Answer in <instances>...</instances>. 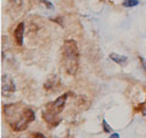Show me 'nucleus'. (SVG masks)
Masks as SVG:
<instances>
[{
  "mask_svg": "<svg viewBox=\"0 0 146 138\" xmlns=\"http://www.w3.org/2000/svg\"><path fill=\"white\" fill-rule=\"evenodd\" d=\"M42 115H43V119L45 120V122H46L50 127H56L58 123L62 121V119L58 116V114H54L51 111H49L48 109L43 110Z\"/></svg>",
  "mask_w": 146,
  "mask_h": 138,
  "instance_id": "obj_5",
  "label": "nucleus"
},
{
  "mask_svg": "<svg viewBox=\"0 0 146 138\" xmlns=\"http://www.w3.org/2000/svg\"><path fill=\"white\" fill-rule=\"evenodd\" d=\"M68 94L70 93H65L63 95L58 96L55 102H51V103L46 104V108L45 109H48L49 111H51L54 114H60L63 110V108H65V104H66V100L68 98Z\"/></svg>",
  "mask_w": 146,
  "mask_h": 138,
  "instance_id": "obj_3",
  "label": "nucleus"
},
{
  "mask_svg": "<svg viewBox=\"0 0 146 138\" xmlns=\"http://www.w3.org/2000/svg\"><path fill=\"white\" fill-rule=\"evenodd\" d=\"M40 3H42V4H44V5L46 6V9H49V10H51V9H54L52 3H50L49 0H40Z\"/></svg>",
  "mask_w": 146,
  "mask_h": 138,
  "instance_id": "obj_11",
  "label": "nucleus"
},
{
  "mask_svg": "<svg viewBox=\"0 0 146 138\" xmlns=\"http://www.w3.org/2000/svg\"><path fill=\"white\" fill-rule=\"evenodd\" d=\"M16 90V86L13 83L12 78L7 75H3L1 77V92L4 95H9Z\"/></svg>",
  "mask_w": 146,
  "mask_h": 138,
  "instance_id": "obj_4",
  "label": "nucleus"
},
{
  "mask_svg": "<svg viewBox=\"0 0 146 138\" xmlns=\"http://www.w3.org/2000/svg\"><path fill=\"white\" fill-rule=\"evenodd\" d=\"M10 3L12 4V5H15V6H20L22 4V0H10Z\"/></svg>",
  "mask_w": 146,
  "mask_h": 138,
  "instance_id": "obj_13",
  "label": "nucleus"
},
{
  "mask_svg": "<svg viewBox=\"0 0 146 138\" xmlns=\"http://www.w3.org/2000/svg\"><path fill=\"white\" fill-rule=\"evenodd\" d=\"M139 60H140V64H141V67H143V71L145 72V75H146V60L143 56H139Z\"/></svg>",
  "mask_w": 146,
  "mask_h": 138,
  "instance_id": "obj_12",
  "label": "nucleus"
},
{
  "mask_svg": "<svg viewBox=\"0 0 146 138\" xmlns=\"http://www.w3.org/2000/svg\"><path fill=\"white\" fill-rule=\"evenodd\" d=\"M63 65L70 76H76L79 68V52L77 42L67 39L63 43Z\"/></svg>",
  "mask_w": 146,
  "mask_h": 138,
  "instance_id": "obj_2",
  "label": "nucleus"
},
{
  "mask_svg": "<svg viewBox=\"0 0 146 138\" xmlns=\"http://www.w3.org/2000/svg\"><path fill=\"white\" fill-rule=\"evenodd\" d=\"M32 137H34V138H45V136L43 135V133H32Z\"/></svg>",
  "mask_w": 146,
  "mask_h": 138,
  "instance_id": "obj_14",
  "label": "nucleus"
},
{
  "mask_svg": "<svg viewBox=\"0 0 146 138\" xmlns=\"http://www.w3.org/2000/svg\"><path fill=\"white\" fill-rule=\"evenodd\" d=\"M4 115L11 128L17 132L26 130L29 123L33 122L35 119L33 110L21 103L4 105Z\"/></svg>",
  "mask_w": 146,
  "mask_h": 138,
  "instance_id": "obj_1",
  "label": "nucleus"
},
{
  "mask_svg": "<svg viewBox=\"0 0 146 138\" xmlns=\"http://www.w3.org/2000/svg\"><path fill=\"white\" fill-rule=\"evenodd\" d=\"M139 5V0H124L123 1V6L124 7H134Z\"/></svg>",
  "mask_w": 146,
  "mask_h": 138,
  "instance_id": "obj_9",
  "label": "nucleus"
},
{
  "mask_svg": "<svg viewBox=\"0 0 146 138\" xmlns=\"http://www.w3.org/2000/svg\"><path fill=\"white\" fill-rule=\"evenodd\" d=\"M111 138H119V135L118 133H111V136H110Z\"/></svg>",
  "mask_w": 146,
  "mask_h": 138,
  "instance_id": "obj_15",
  "label": "nucleus"
},
{
  "mask_svg": "<svg viewBox=\"0 0 146 138\" xmlns=\"http://www.w3.org/2000/svg\"><path fill=\"white\" fill-rule=\"evenodd\" d=\"M60 86V80H58L57 76L55 75H51L48 77L46 82L44 83V88L45 89H54V88H57Z\"/></svg>",
  "mask_w": 146,
  "mask_h": 138,
  "instance_id": "obj_7",
  "label": "nucleus"
},
{
  "mask_svg": "<svg viewBox=\"0 0 146 138\" xmlns=\"http://www.w3.org/2000/svg\"><path fill=\"white\" fill-rule=\"evenodd\" d=\"M102 128H104V131L106 133H112V128L110 127V125L107 123V121L105 120V119L102 120Z\"/></svg>",
  "mask_w": 146,
  "mask_h": 138,
  "instance_id": "obj_10",
  "label": "nucleus"
},
{
  "mask_svg": "<svg viewBox=\"0 0 146 138\" xmlns=\"http://www.w3.org/2000/svg\"><path fill=\"white\" fill-rule=\"evenodd\" d=\"M110 59H111L112 61H115L116 64H118L119 66H122V67L127 66V64H128V58L124 56V55L117 54V53H111L110 54Z\"/></svg>",
  "mask_w": 146,
  "mask_h": 138,
  "instance_id": "obj_8",
  "label": "nucleus"
},
{
  "mask_svg": "<svg viewBox=\"0 0 146 138\" xmlns=\"http://www.w3.org/2000/svg\"><path fill=\"white\" fill-rule=\"evenodd\" d=\"M23 36H25V23L20 22L15 28V32H13V37H15V40L18 47L23 45Z\"/></svg>",
  "mask_w": 146,
  "mask_h": 138,
  "instance_id": "obj_6",
  "label": "nucleus"
}]
</instances>
